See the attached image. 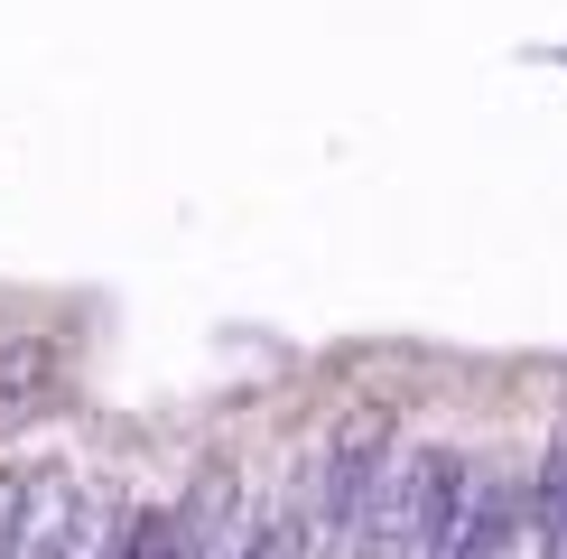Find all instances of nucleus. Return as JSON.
Masks as SVG:
<instances>
[{"label": "nucleus", "mask_w": 567, "mask_h": 559, "mask_svg": "<svg viewBox=\"0 0 567 559\" xmlns=\"http://www.w3.org/2000/svg\"><path fill=\"white\" fill-rule=\"evenodd\" d=\"M215 522H224V495H196V504H168V512H140L122 541H112V559H215Z\"/></svg>", "instance_id": "nucleus-4"}, {"label": "nucleus", "mask_w": 567, "mask_h": 559, "mask_svg": "<svg viewBox=\"0 0 567 559\" xmlns=\"http://www.w3.org/2000/svg\"><path fill=\"white\" fill-rule=\"evenodd\" d=\"M307 541H317V522H307V512H279V522H261V531H251V541L233 550V559H298Z\"/></svg>", "instance_id": "nucleus-7"}, {"label": "nucleus", "mask_w": 567, "mask_h": 559, "mask_svg": "<svg viewBox=\"0 0 567 559\" xmlns=\"http://www.w3.org/2000/svg\"><path fill=\"white\" fill-rule=\"evenodd\" d=\"M382 485H391V419L363 410L336 448H326V466H317V512H307L317 541L336 550V559L363 550V522H372V504H382Z\"/></svg>", "instance_id": "nucleus-1"}, {"label": "nucleus", "mask_w": 567, "mask_h": 559, "mask_svg": "<svg viewBox=\"0 0 567 559\" xmlns=\"http://www.w3.org/2000/svg\"><path fill=\"white\" fill-rule=\"evenodd\" d=\"M47 383H56V355H47L38 336L0 345V429H19V419H38V402H47Z\"/></svg>", "instance_id": "nucleus-5"}, {"label": "nucleus", "mask_w": 567, "mask_h": 559, "mask_svg": "<svg viewBox=\"0 0 567 559\" xmlns=\"http://www.w3.org/2000/svg\"><path fill=\"white\" fill-rule=\"evenodd\" d=\"M522 512H530V485H512L503 466H475L465 512H456V531L437 541V559H512V541H522Z\"/></svg>", "instance_id": "nucleus-3"}, {"label": "nucleus", "mask_w": 567, "mask_h": 559, "mask_svg": "<svg viewBox=\"0 0 567 559\" xmlns=\"http://www.w3.org/2000/svg\"><path fill=\"white\" fill-rule=\"evenodd\" d=\"M530 522H539V550H549V559H567V448H549V457H539Z\"/></svg>", "instance_id": "nucleus-6"}, {"label": "nucleus", "mask_w": 567, "mask_h": 559, "mask_svg": "<svg viewBox=\"0 0 567 559\" xmlns=\"http://www.w3.org/2000/svg\"><path fill=\"white\" fill-rule=\"evenodd\" d=\"M93 550V495L75 476H29L19 485V550L10 559H84Z\"/></svg>", "instance_id": "nucleus-2"}]
</instances>
